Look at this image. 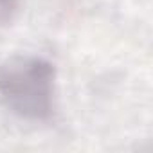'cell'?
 Segmentation results:
<instances>
[{"label": "cell", "mask_w": 153, "mask_h": 153, "mask_svg": "<svg viewBox=\"0 0 153 153\" xmlns=\"http://www.w3.org/2000/svg\"><path fill=\"white\" fill-rule=\"evenodd\" d=\"M20 7V0H0V25L13 22Z\"/></svg>", "instance_id": "cell-2"}, {"label": "cell", "mask_w": 153, "mask_h": 153, "mask_svg": "<svg viewBox=\"0 0 153 153\" xmlns=\"http://www.w3.org/2000/svg\"><path fill=\"white\" fill-rule=\"evenodd\" d=\"M0 99L22 119L47 121L54 110V65L24 58L0 67Z\"/></svg>", "instance_id": "cell-1"}]
</instances>
